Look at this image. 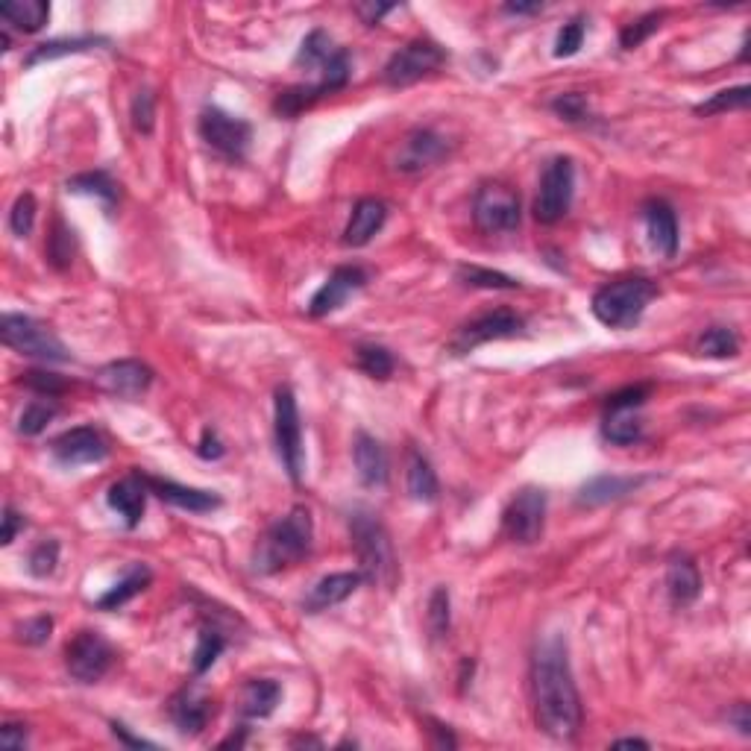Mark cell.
Segmentation results:
<instances>
[{
	"label": "cell",
	"instance_id": "6da1fadb",
	"mask_svg": "<svg viewBox=\"0 0 751 751\" xmlns=\"http://www.w3.org/2000/svg\"><path fill=\"white\" fill-rule=\"evenodd\" d=\"M531 696L540 731L561 743L575 740L581 728V696L575 687L567 640L561 634L543 637L534 649Z\"/></svg>",
	"mask_w": 751,
	"mask_h": 751
},
{
	"label": "cell",
	"instance_id": "7a4b0ae2",
	"mask_svg": "<svg viewBox=\"0 0 751 751\" xmlns=\"http://www.w3.org/2000/svg\"><path fill=\"white\" fill-rule=\"evenodd\" d=\"M311 540H314L311 511L303 505H294L262 534L253 555V570L259 575H276L300 564L311 552Z\"/></svg>",
	"mask_w": 751,
	"mask_h": 751
},
{
	"label": "cell",
	"instance_id": "3957f363",
	"mask_svg": "<svg viewBox=\"0 0 751 751\" xmlns=\"http://www.w3.org/2000/svg\"><path fill=\"white\" fill-rule=\"evenodd\" d=\"M658 297V285L649 276H622L608 285H602L593 294V317L608 329H634L640 317L646 314L649 303Z\"/></svg>",
	"mask_w": 751,
	"mask_h": 751
},
{
	"label": "cell",
	"instance_id": "277c9868",
	"mask_svg": "<svg viewBox=\"0 0 751 751\" xmlns=\"http://www.w3.org/2000/svg\"><path fill=\"white\" fill-rule=\"evenodd\" d=\"M350 534H353L355 555L364 575V581L373 584H394L397 578V558L391 546V534L382 526V520L373 511H355L350 517Z\"/></svg>",
	"mask_w": 751,
	"mask_h": 751
},
{
	"label": "cell",
	"instance_id": "5b68a950",
	"mask_svg": "<svg viewBox=\"0 0 751 751\" xmlns=\"http://www.w3.org/2000/svg\"><path fill=\"white\" fill-rule=\"evenodd\" d=\"M273 438H276V452H279V461H282L288 479L294 485H300L303 467H306L303 420H300L297 397L288 385L276 388V394H273Z\"/></svg>",
	"mask_w": 751,
	"mask_h": 751
},
{
	"label": "cell",
	"instance_id": "8992f818",
	"mask_svg": "<svg viewBox=\"0 0 751 751\" xmlns=\"http://www.w3.org/2000/svg\"><path fill=\"white\" fill-rule=\"evenodd\" d=\"M0 338L9 350L21 355H30V358H39V361H50V364H62V361H71V353L65 350V344L42 326L39 320L27 317V314H3L0 320Z\"/></svg>",
	"mask_w": 751,
	"mask_h": 751
},
{
	"label": "cell",
	"instance_id": "52a82bcc",
	"mask_svg": "<svg viewBox=\"0 0 751 751\" xmlns=\"http://www.w3.org/2000/svg\"><path fill=\"white\" fill-rule=\"evenodd\" d=\"M523 221L520 194L505 182H485L473 197V223L485 235H508L517 232Z\"/></svg>",
	"mask_w": 751,
	"mask_h": 751
},
{
	"label": "cell",
	"instance_id": "ba28073f",
	"mask_svg": "<svg viewBox=\"0 0 751 751\" xmlns=\"http://www.w3.org/2000/svg\"><path fill=\"white\" fill-rule=\"evenodd\" d=\"M575 194V165L573 159L558 156L546 165L540 188H537V200H534V218L546 226L564 221L570 206H573Z\"/></svg>",
	"mask_w": 751,
	"mask_h": 751
},
{
	"label": "cell",
	"instance_id": "9c48e42d",
	"mask_svg": "<svg viewBox=\"0 0 751 751\" xmlns=\"http://www.w3.org/2000/svg\"><path fill=\"white\" fill-rule=\"evenodd\" d=\"M443 62H446V50L438 42L414 39L405 47H399L397 53L388 59V65L382 71V80L391 89H405V86H414L417 80L435 74Z\"/></svg>",
	"mask_w": 751,
	"mask_h": 751
},
{
	"label": "cell",
	"instance_id": "30bf717a",
	"mask_svg": "<svg viewBox=\"0 0 751 751\" xmlns=\"http://www.w3.org/2000/svg\"><path fill=\"white\" fill-rule=\"evenodd\" d=\"M112 661H115V652L100 631H77L74 640H68L65 646L68 675L80 684L103 681L106 672L112 669Z\"/></svg>",
	"mask_w": 751,
	"mask_h": 751
},
{
	"label": "cell",
	"instance_id": "8fae6325",
	"mask_svg": "<svg viewBox=\"0 0 751 751\" xmlns=\"http://www.w3.org/2000/svg\"><path fill=\"white\" fill-rule=\"evenodd\" d=\"M546 526V490L523 487L502 511V531L508 540L529 546L537 543Z\"/></svg>",
	"mask_w": 751,
	"mask_h": 751
},
{
	"label": "cell",
	"instance_id": "7c38bea8",
	"mask_svg": "<svg viewBox=\"0 0 751 751\" xmlns=\"http://www.w3.org/2000/svg\"><path fill=\"white\" fill-rule=\"evenodd\" d=\"M523 329H526V320H523L517 311H487V314L470 320V323H464V326L458 329V335L452 338L449 350L455 355H467L473 353L476 347H482V344H490V341L517 338V335H523Z\"/></svg>",
	"mask_w": 751,
	"mask_h": 751
},
{
	"label": "cell",
	"instance_id": "4fadbf2b",
	"mask_svg": "<svg viewBox=\"0 0 751 751\" xmlns=\"http://www.w3.org/2000/svg\"><path fill=\"white\" fill-rule=\"evenodd\" d=\"M197 130H200V138L226 159H244L247 147L253 141V127L244 118H235V115L215 109V106L203 109Z\"/></svg>",
	"mask_w": 751,
	"mask_h": 751
},
{
	"label": "cell",
	"instance_id": "5bb4252c",
	"mask_svg": "<svg viewBox=\"0 0 751 751\" xmlns=\"http://www.w3.org/2000/svg\"><path fill=\"white\" fill-rule=\"evenodd\" d=\"M97 388L109 397L118 399H135L144 397L153 385V370L144 364V361H135V358H121V361H112L106 367L97 370L94 376Z\"/></svg>",
	"mask_w": 751,
	"mask_h": 751
},
{
	"label": "cell",
	"instance_id": "9a60e30c",
	"mask_svg": "<svg viewBox=\"0 0 751 751\" xmlns=\"http://www.w3.org/2000/svg\"><path fill=\"white\" fill-rule=\"evenodd\" d=\"M449 156V141L435 130H414L402 138L394 168L399 174H423L435 165H441Z\"/></svg>",
	"mask_w": 751,
	"mask_h": 751
},
{
	"label": "cell",
	"instance_id": "2e32d148",
	"mask_svg": "<svg viewBox=\"0 0 751 751\" xmlns=\"http://www.w3.org/2000/svg\"><path fill=\"white\" fill-rule=\"evenodd\" d=\"M50 452L59 464L65 467H80V464H97L109 455V446L103 435L91 426H77L62 432L56 441L50 443Z\"/></svg>",
	"mask_w": 751,
	"mask_h": 751
},
{
	"label": "cell",
	"instance_id": "e0dca14e",
	"mask_svg": "<svg viewBox=\"0 0 751 751\" xmlns=\"http://www.w3.org/2000/svg\"><path fill=\"white\" fill-rule=\"evenodd\" d=\"M364 282H367V273H364L361 267H355V265L335 267V270L329 273V279L320 285V291L311 297L309 314L311 317H326V314L338 311L344 303H347V297H350V294H355V291H361V288H364Z\"/></svg>",
	"mask_w": 751,
	"mask_h": 751
},
{
	"label": "cell",
	"instance_id": "ac0fdd59",
	"mask_svg": "<svg viewBox=\"0 0 751 751\" xmlns=\"http://www.w3.org/2000/svg\"><path fill=\"white\" fill-rule=\"evenodd\" d=\"M168 713H171V722L177 725L179 734L197 737L209 725V719L215 716V702L209 696H203L197 687H185L171 699Z\"/></svg>",
	"mask_w": 751,
	"mask_h": 751
},
{
	"label": "cell",
	"instance_id": "d6986e66",
	"mask_svg": "<svg viewBox=\"0 0 751 751\" xmlns=\"http://www.w3.org/2000/svg\"><path fill=\"white\" fill-rule=\"evenodd\" d=\"M147 493H150L147 476H144V473H130V476H124L121 482H115V485L109 487L106 502H109V508L124 520L127 529H135V526L141 523V517H144Z\"/></svg>",
	"mask_w": 751,
	"mask_h": 751
},
{
	"label": "cell",
	"instance_id": "ffe728a7",
	"mask_svg": "<svg viewBox=\"0 0 751 751\" xmlns=\"http://www.w3.org/2000/svg\"><path fill=\"white\" fill-rule=\"evenodd\" d=\"M353 461L364 487H385L391 476V461L385 446L367 432H358L353 441Z\"/></svg>",
	"mask_w": 751,
	"mask_h": 751
},
{
	"label": "cell",
	"instance_id": "44dd1931",
	"mask_svg": "<svg viewBox=\"0 0 751 751\" xmlns=\"http://www.w3.org/2000/svg\"><path fill=\"white\" fill-rule=\"evenodd\" d=\"M147 487L150 493H156L162 502H171L182 511H191V514H209V511H218L221 508V496L212 493V490H200V487H185L171 482V479H156V476H147Z\"/></svg>",
	"mask_w": 751,
	"mask_h": 751
},
{
	"label": "cell",
	"instance_id": "7402d4cb",
	"mask_svg": "<svg viewBox=\"0 0 751 751\" xmlns=\"http://www.w3.org/2000/svg\"><path fill=\"white\" fill-rule=\"evenodd\" d=\"M643 221L649 229L652 247L661 253L663 259H675L678 253V218L666 200H649L643 206Z\"/></svg>",
	"mask_w": 751,
	"mask_h": 751
},
{
	"label": "cell",
	"instance_id": "603a6c76",
	"mask_svg": "<svg viewBox=\"0 0 751 751\" xmlns=\"http://www.w3.org/2000/svg\"><path fill=\"white\" fill-rule=\"evenodd\" d=\"M385 221H388V206L382 200H376V197L358 200L350 221H347V229H344V244L347 247L370 244L379 235V229L385 226Z\"/></svg>",
	"mask_w": 751,
	"mask_h": 751
},
{
	"label": "cell",
	"instance_id": "cb8c5ba5",
	"mask_svg": "<svg viewBox=\"0 0 751 751\" xmlns=\"http://www.w3.org/2000/svg\"><path fill=\"white\" fill-rule=\"evenodd\" d=\"M364 584V575L361 573H332L326 578H320L311 593L306 596V611L309 614H323L341 602H347L353 596L355 590Z\"/></svg>",
	"mask_w": 751,
	"mask_h": 751
},
{
	"label": "cell",
	"instance_id": "d4e9b609",
	"mask_svg": "<svg viewBox=\"0 0 751 751\" xmlns=\"http://www.w3.org/2000/svg\"><path fill=\"white\" fill-rule=\"evenodd\" d=\"M666 590L675 605H693L702 593V573L690 555H672L666 567Z\"/></svg>",
	"mask_w": 751,
	"mask_h": 751
},
{
	"label": "cell",
	"instance_id": "484cf974",
	"mask_svg": "<svg viewBox=\"0 0 751 751\" xmlns=\"http://www.w3.org/2000/svg\"><path fill=\"white\" fill-rule=\"evenodd\" d=\"M646 482H649L646 476H596L587 485H581V490H578V505L596 508V505L617 502L622 496L640 490Z\"/></svg>",
	"mask_w": 751,
	"mask_h": 751
},
{
	"label": "cell",
	"instance_id": "4316f807",
	"mask_svg": "<svg viewBox=\"0 0 751 751\" xmlns=\"http://www.w3.org/2000/svg\"><path fill=\"white\" fill-rule=\"evenodd\" d=\"M405 485H408V493L411 499L417 502H435L438 493H441V485H438V473L435 467L429 464V458L417 449L408 452V464H405Z\"/></svg>",
	"mask_w": 751,
	"mask_h": 751
},
{
	"label": "cell",
	"instance_id": "83f0119b",
	"mask_svg": "<svg viewBox=\"0 0 751 751\" xmlns=\"http://www.w3.org/2000/svg\"><path fill=\"white\" fill-rule=\"evenodd\" d=\"M282 699V687L270 678H253L241 690V713L247 719H267Z\"/></svg>",
	"mask_w": 751,
	"mask_h": 751
},
{
	"label": "cell",
	"instance_id": "f1b7e54d",
	"mask_svg": "<svg viewBox=\"0 0 751 751\" xmlns=\"http://www.w3.org/2000/svg\"><path fill=\"white\" fill-rule=\"evenodd\" d=\"M150 578H153V573H150V567H144V564H133L127 573H124V578L115 584V587H109L100 599H97V608L100 611H118V608H124L130 599H135L147 584H150Z\"/></svg>",
	"mask_w": 751,
	"mask_h": 751
},
{
	"label": "cell",
	"instance_id": "f546056e",
	"mask_svg": "<svg viewBox=\"0 0 751 751\" xmlns=\"http://www.w3.org/2000/svg\"><path fill=\"white\" fill-rule=\"evenodd\" d=\"M0 18L21 33H39L50 18V6L45 0H12L0 3Z\"/></svg>",
	"mask_w": 751,
	"mask_h": 751
},
{
	"label": "cell",
	"instance_id": "4dcf8cb0",
	"mask_svg": "<svg viewBox=\"0 0 751 751\" xmlns=\"http://www.w3.org/2000/svg\"><path fill=\"white\" fill-rule=\"evenodd\" d=\"M602 438L617 446H631L643 438V423L634 411H605Z\"/></svg>",
	"mask_w": 751,
	"mask_h": 751
},
{
	"label": "cell",
	"instance_id": "1f68e13d",
	"mask_svg": "<svg viewBox=\"0 0 751 751\" xmlns=\"http://www.w3.org/2000/svg\"><path fill=\"white\" fill-rule=\"evenodd\" d=\"M106 45V39H97V36H74V39H53V42H45V45L33 47V53L27 56V65H42V62H53V59H62V56H71V53H86L91 47Z\"/></svg>",
	"mask_w": 751,
	"mask_h": 751
},
{
	"label": "cell",
	"instance_id": "d6a6232c",
	"mask_svg": "<svg viewBox=\"0 0 751 751\" xmlns=\"http://www.w3.org/2000/svg\"><path fill=\"white\" fill-rule=\"evenodd\" d=\"M68 191L97 197L106 209H112V206L118 203V182L109 177L106 171H89V174H77V177H71L68 179Z\"/></svg>",
	"mask_w": 751,
	"mask_h": 751
},
{
	"label": "cell",
	"instance_id": "836d02e7",
	"mask_svg": "<svg viewBox=\"0 0 751 751\" xmlns=\"http://www.w3.org/2000/svg\"><path fill=\"white\" fill-rule=\"evenodd\" d=\"M338 45L332 42V36L326 30H311L309 36L303 39V45L297 50V65L300 68H309V71H320L332 56H335Z\"/></svg>",
	"mask_w": 751,
	"mask_h": 751
},
{
	"label": "cell",
	"instance_id": "e575fe53",
	"mask_svg": "<svg viewBox=\"0 0 751 751\" xmlns=\"http://www.w3.org/2000/svg\"><path fill=\"white\" fill-rule=\"evenodd\" d=\"M696 353L705 355V358H734L740 353V338L728 326H710L699 335Z\"/></svg>",
	"mask_w": 751,
	"mask_h": 751
},
{
	"label": "cell",
	"instance_id": "d590c367",
	"mask_svg": "<svg viewBox=\"0 0 751 751\" xmlns=\"http://www.w3.org/2000/svg\"><path fill=\"white\" fill-rule=\"evenodd\" d=\"M56 414H59V405L53 402V397L33 399L30 405H24V411L18 417V432L24 438H36V435H42L47 426L53 423Z\"/></svg>",
	"mask_w": 751,
	"mask_h": 751
},
{
	"label": "cell",
	"instance_id": "8d00e7d4",
	"mask_svg": "<svg viewBox=\"0 0 751 751\" xmlns=\"http://www.w3.org/2000/svg\"><path fill=\"white\" fill-rule=\"evenodd\" d=\"M355 364H358L361 373H367L370 379H379V382L391 379V373H394V367H397L391 350L382 347V344H361V347L355 350Z\"/></svg>",
	"mask_w": 751,
	"mask_h": 751
},
{
	"label": "cell",
	"instance_id": "74e56055",
	"mask_svg": "<svg viewBox=\"0 0 751 751\" xmlns=\"http://www.w3.org/2000/svg\"><path fill=\"white\" fill-rule=\"evenodd\" d=\"M323 97L320 86H294V89L279 91V97L273 100V112L279 118H297L303 115L309 106H314Z\"/></svg>",
	"mask_w": 751,
	"mask_h": 751
},
{
	"label": "cell",
	"instance_id": "f35d334b",
	"mask_svg": "<svg viewBox=\"0 0 751 751\" xmlns=\"http://www.w3.org/2000/svg\"><path fill=\"white\" fill-rule=\"evenodd\" d=\"M458 279H461L464 285H470V288H487V291H514V288H520V282H517L514 276L476 265L458 267Z\"/></svg>",
	"mask_w": 751,
	"mask_h": 751
},
{
	"label": "cell",
	"instance_id": "ab89813d",
	"mask_svg": "<svg viewBox=\"0 0 751 751\" xmlns=\"http://www.w3.org/2000/svg\"><path fill=\"white\" fill-rule=\"evenodd\" d=\"M751 100L749 86H734V89L716 91L710 100L696 106V115H722V112H734V109H746Z\"/></svg>",
	"mask_w": 751,
	"mask_h": 751
},
{
	"label": "cell",
	"instance_id": "60d3db41",
	"mask_svg": "<svg viewBox=\"0 0 751 751\" xmlns=\"http://www.w3.org/2000/svg\"><path fill=\"white\" fill-rule=\"evenodd\" d=\"M350 74H353V68H350V53H347L344 47H338L335 56L320 68V83H317V86H320L323 94L341 91L350 83Z\"/></svg>",
	"mask_w": 751,
	"mask_h": 751
},
{
	"label": "cell",
	"instance_id": "b9f144b4",
	"mask_svg": "<svg viewBox=\"0 0 751 751\" xmlns=\"http://www.w3.org/2000/svg\"><path fill=\"white\" fill-rule=\"evenodd\" d=\"M226 649V640H223L221 631H215V628H200V634H197V649H194V672L197 675H203V672H209L215 661L221 658V652Z\"/></svg>",
	"mask_w": 751,
	"mask_h": 751
},
{
	"label": "cell",
	"instance_id": "7bdbcfd3",
	"mask_svg": "<svg viewBox=\"0 0 751 751\" xmlns=\"http://www.w3.org/2000/svg\"><path fill=\"white\" fill-rule=\"evenodd\" d=\"M661 21H663V12H646V15L634 18L631 24H625V27H622V33H619V45L625 47V50L640 47L646 39H652V36L661 30Z\"/></svg>",
	"mask_w": 751,
	"mask_h": 751
},
{
	"label": "cell",
	"instance_id": "ee69618b",
	"mask_svg": "<svg viewBox=\"0 0 751 751\" xmlns=\"http://www.w3.org/2000/svg\"><path fill=\"white\" fill-rule=\"evenodd\" d=\"M426 622H429V634H432L435 640H441V637L449 634V625H452V602H449V590H446V587H435V593L429 596Z\"/></svg>",
	"mask_w": 751,
	"mask_h": 751
},
{
	"label": "cell",
	"instance_id": "f6af8a7d",
	"mask_svg": "<svg viewBox=\"0 0 751 751\" xmlns=\"http://www.w3.org/2000/svg\"><path fill=\"white\" fill-rule=\"evenodd\" d=\"M47 259L56 270H65L74 262V232L62 221L53 223V235L47 241Z\"/></svg>",
	"mask_w": 751,
	"mask_h": 751
},
{
	"label": "cell",
	"instance_id": "bcb514c9",
	"mask_svg": "<svg viewBox=\"0 0 751 751\" xmlns=\"http://www.w3.org/2000/svg\"><path fill=\"white\" fill-rule=\"evenodd\" d=\"M584 33H587V21L581 15L570 18L561 30H558V39H555V56L558 59H570L575 56L581 45H584Z\"/></svg>",
	"mask_w": 751,
	"mask_h": 751
},
{
	"label": "cell",
	"instance_id": "7dc6e473",
	"mask_svg": "<svg viewBox=\"0 0 751 751\" xmlns=\"http://www.w3.org/2000/svg\"><path fill=\"white\" fill-rule=\"evenodd\" d=\"M130 118H133L135 133L150 135L153 124H156V97L150 89L135 91L133 106H130Z\"/></svg>",
	"mask_w": 751,
	"mask_h": 751
},
{
	"label": "cell",
	"instance_id": "c3c4849f",
	"mask_svg": "<svg viewBox=\"0 0 751 751\" xmlns=\"http://www.w3.org/2000/svg\"><path fill=\"white\" fill-rule=\"evenodd\" d=\"M552 112H555L558 118L570 121V124H584V121H587V115H590V109H587V97H584V94H578V91L558 94V97L552 100Z\"/></svg>",
	"mask_w": 751,
	"mask_h": 751
},
{
	"label": "cell",
	"instance_id": "681fc988",
	"mask_svg": "<svg viewBox=\"0 0 751 751\" xmlns=\"http://www.w3.org/2000/svg\"><path fill=\"white\" fill-rule=\"evenodd\" d=\"M33 223H36V197L33 194H21L9 212V229L18 235V238H27L33 232Z\"/></svg>",
	"mask_w": 751,
	"mask_h": 751
},
{
	"label": "cell",
	"instance_id": "f907efd6",
	"mask_svg": "<svg viewBox=\"0 0 751 751\" xmlns=\"http://www.w3.org/2000/svg\"><path fill=\"white\" fill-rule=\"evenodd\" d=\"M56 564H59V543H56V540H42V543L30 552V558H27V570L36 575V578L53 575Z\"/></svg>",
	"mask_w": 751,
	"mask_h": 751
},
{
	"label": "cell",
	"instance_id": "816d5d0a",
	"mask_svg": "<svg viewBox=\"0 0 751 751\" xmlns=\"http://www.w3.org/2000/svg\"><path fill=\"white\" fill-rule=\"evenodd\" d=\"M652 394L649 385H631V388H622L617 394L605 399V411H637L646 399Z\"/></svg>",
	"mask_w": 751,
	"mask_h": 751
},
{
	"label": "cell",
	"instance_id": "f5cc1de1",
	"mask_svg": "<svg viewBox=\"0 0 751 751\" xmlns=\"http://www.w3.org/2000/svg\"><path fill=\"white\" fill-rule=\"evenodd\" d=\"M21 385L33 388L39 397H59V394L68 388L65 379H59L56 373H47V370H30V373H24Z\"/></svg>",
	"mask_w": 751,
	"mask_h": 751
},
{
	"label": "cell",
	"instance_id": "db71d44e",
	"mask_svg": "<svg viewBox=\"0 0 751 751\" xmlns=\"http://www.w3.org/2000/svg\"><path fill=\"white\" fill-rule=\"evenodd\" d=\"M50 631H53V619L47 617V614H42V617L27 619V622L18 628V637H21L24 643H30V646H42V643H47Z\"/></svg>",
	"mask_w": 751,
	"mask_h": 751
},
{
	"label": "cell",
	"instance_id": "11a10c76",
	"mask_svg": "<svg viewBox=\"0 0 751 751\" xmlns=\"http://www.w3.org/2000/svg\"><path fill=\"white\" fill-rule=\"evenodd\" d=\"M24 526H27V520L12 508V505H6L3 508V531H0V543L3 546H9L15 537H18V531H24Z\"/></svg>",
	"mask_w": 751,
	"mask_h": 751
},
{
	"label": "cell",
	"instance_id": "9f6ffc18",
	"mask_svg": "<svg viewBox=\"0 0 751 751\" xmlns=\"http://www.w3.org/2000/svg\"><path fill=\"white\" fill-rule=\"evenodd\" d=\"M0 746L6 749H24L27 746V725L21 722H6L0 728Z\"/></svg>",
	"mask_w": 751,
	"mask_h": 751
},
{
	"label": "cell",
	"instance_id": "6f0895ef",
	"mask_svg": "<svg viewBox=\"0 0 751 751\" xmlns=\"http://www.w3.org/2000/svg\"><path fill=\"white\" fill-rule=\"evenodd\" d=\"M394 9H397L394 3H355V12L364 24H379Z\"/></svg>",
	"mask_w": 751,
	"mask_h": 751
},
{
	"label": "cell",
	"instance_id": "680465c9",
	"mask_svg": "<svg viewBox=\"0 0 751 751\" xmlns=\"http://www.w3.org/2000/svg\"><path fill=\"white\" fill-rule=\"evenodd\" d=\"M197 455L200 458H206V461H218L223 455V443L218 438V432H212V429H206L203 432V438H200V446H197Z\"/></svg>",
	"mask_w": 751,
	"mask_h": 751
},
{
	"label": "cell",
	"instance_id": "91938a15",
	"mask_svg": "<svg viewBox=\"0 0 751 751\" xmlns=\"http://www.w3.org/2000/svg\"><path fill=\"white\" fill-rule=\"evenodd\" d=\"M112 734H115L124 746H130V749H156V743L141 740V737H133V734H130V728H127V725H121V722H112Z\"/></svg>",
	"mask_w": 751,
	"mask_h": 751
},
{
	"label": "cell",
	"instance_id": "94428289",
	"mask_svg": "<svg viewBox=\"0 0 751 751\" xmlns=\"http://www.w3.org/2000/svg\"><path fill=\"white\" fill-rule=\"evenodd\" d=\"M728 722H731V725H737V731H740L743 737H749V734H751L749 705H746V702H740V705H737L734 710H731V713H728Z\"/></svg>",
	"mask_w": 751,
	"mask_h": 751
},
{
	"label": "cell",
	"instance_id": "6125c7cd",
	"mask_svg": "<svg viewBox=\"0 0 751 751\" xmlns=\"http://www.w3.org/2000/svg\"><path fill=\"white\" fill-rule=\"evenodd\" d=\"M502 12L505 15H537V12H543V3H505Z\"/></svg>",
	"mask_w": 751,
	"mask_h": 751
},
{
	"label": "cell",
	"instance_id": "be15d7a7",
	"mask_svg": "<svg viewBox=\"0 0 751 751\" xmlns=\"http://www.w3.org/2000/svg\"><path fill=\"white\" fill-rule=\"evenodd\" d=\"M614 746H637V749H649V743H646V740H640V737H622V740H617Z\"/></svg>",
	"mask_w": 751,
	"mask_h": 751
}]
</instances>
